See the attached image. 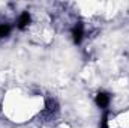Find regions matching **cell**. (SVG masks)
<instances>
[{
  "label": "cell",
  "instance_id": "3",
  "mask_svg": "<svg viewBox=\"0 0 129 128\" xmlns=\"http://www.w3.org/2000/svg\"><path fill=\"white\" fill-rule=\"evenodd\" d=\"M32 24V15L29 12H23L18 18V27L20 29H27Z\"/></svg>",
  "mask_w": 129,
  "mask_h": 128
},
{
  "label": "cell",
  "instance_id": "5",
  "mask_svg": "<svg viewBox=\"0 0 129 128\" xmlns=\"http://www.w3.org/2000/svg\"><path fill=\"white\" fill-rule=\"evenodd\" d=\"M101 128H110L108 127V113L104 115V118H102V121H101Z\"/></svg>",
  "mask_w": 129,
  "mask_h": 128
},
{
  "label": "cell",
  "instance_id": "4",
  "mask_svg": "<svg viewBox=\"0 0 129 128\" xmlns=\"http://www.w3.org/2000/svg\"><path fill=\"white\" fill-rule=\"evenodd\" d=\"M11 32H12L11 24H8V23H0V38H6V36H9Z\"/></svg>",
  "mask_w": 129,
  "mask_h": 128
},
{
  "label": "cell",
  "instance_id": "1",
  "mask_svg": "<svg viewBox=\"0 0 129 128\" xmlns=\"http://www.w3.org/2000/svg\"><path fill=\"white\" fill-rule=\"evenodd\" d=\"M95 102L99 109H107L111 102V95L107 94V92H99L96 96H95Z\"/></svg>",
  "mask_w": 129,
  "mask_h": 128
},
{
  "label": "cell",
  "instance_id": "2",
  "mask_svg": "<svg viewBox=\"0 0 129 128\" xmlns=\"http://www.w3.org/2000/svg\"><path fill=\"white\" fill-rule=\"evenodd\" d=\"M83 38H84V26L83 24L74 26V29H72V41L75 44H80L83 41Z\"/></svg>",
  "mask_w": 129,
  "mask_h": 128
}]
</instances>
